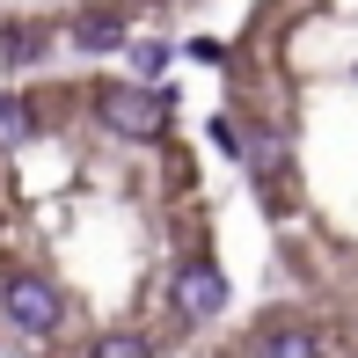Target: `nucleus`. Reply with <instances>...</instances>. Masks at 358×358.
Segmentation results:
<instances>
[{"label": "nucleus", "mask_w": 358, "mask_h": 358, "mask_svg": "<svg viewBox=\"0 0 358 358\" xmlns=\"http://www.w3.org/2000/svg\"><path fill=\"white\" fill-rule=\"evenodd\" d=\"M103 124L124 139H161L169 132V95L132 80V88H103Z\"/></svg>", "instance_id": "1"}, {"label": "nucleus", "mask_w": 358, "mask_h": 358, "mask_svg": "<svg viewBox=\"0 0 358 358\" xmlns=\"http://www.w3.org/2000/svg\"><path fill=\"white\" fill-rule=\"evenodd\" d=\"M0 307H8V322L22 336H52L59 329V292L44 278H29V271H15V278H0Z\"/></svg>", "instance_id": "2"}, {"label": "nucleus", "mask_w": 358, "mask_h": 358, "mask_svg": "<svg viewBox=\"0 0 358 358\" xmlns=\"http://www.w3.org/2000/svg\"><path fill=\"white\" fill-rule=\"evenodd\" d=\"M169 300H176V315H190V322H213V315H227V271L220 264H183L169 278Z\"/></svg>", "instance_id": "3"}, {"label": "nucleus", "mask_w": 358, "mask_h": 358, "mask_svg": "<svg viewBox=\"0 0 358 358\" xmlns=\"http://www.w3.org/2000/svg\"><path fill=\"white\" fill-rule=\"evenodd\" d=\"M73 44H80V52H117L124 29H117V15L95 8V15H80V22H73Z\"/></svg>", "instance_id": "4"}, {"label": "nucleus", "mask_w": 358, "mask_h": 358, "mask_svg": "<svg viewBox=\"0 0 358 358\" xmlns=\"http://www.w3.org/2000/svg\"><path fill=\"white\" fill-rule=\"evenodd\" d=\"M256 358H322V344L307 329H271L264 344H256Z\"/></svg>", "instance_id": "5"}, {"label": "nucleus", "mask_w": 358, "mask_h": 358, "mask_svg": "<svg viewBox=\"0 0 358 358\" xmlns=\"http://www.w3.org/2000/svg\"><path fill=\"white\" fill-rule=\"evenodd\" d=\"M95 358H154V344L132 329H110V336H95Z\"/></svg>", "instance_id": "6"}, {"label": "nucleus", "mask_w": 358, "mask_h": 358, "mask_svg": "<svg viewBox=\"0 0 358 358\" xmlns=\"http://www.w3.org/2000/svg\"><path fill=\"white\" fill-rule=\"evenodd\" d=\"M22 139H29V110L15 95H0V146H22Z\"/></svg>", "instance_id": "7"}, {"label": "nucleus", "mask_w": 358, "mask_h": 358, "mask_svg": "<svg viewBox=\"0 0 358 358\" xmlns=\"http://www.w3.org/2000/svg\"><path fill=\"white\" fill-rule=\"evenodd\" d=\"M213 146H220L227 161H249V146H241V124H234V117H213Z\"/></svg>", "instance_id": "8"}]
</instances>
